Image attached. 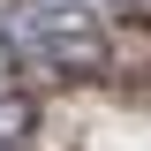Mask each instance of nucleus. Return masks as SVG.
<instances>
[{
    "label": "nucleus",
    "instance_id": "nucleus-1",
    "mask_svg": "<svg viewBox=\"0 0 151 151\" xmlns=\"http://www.w3.org/2000/svg\"><path fill=\"white\" fill-rule=\"evenodd\" d=\"M30 136V106L23 98H0V144H23Z\"/></svg>",
    "mask_w": 151,
    "mask_h": 151
}]
</instances>
